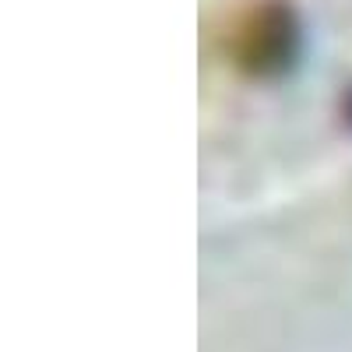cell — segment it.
<instances>
[{
    "instance_id": "obj_1",
    "label": "cell",
    "mask_w": 352,
    "mask_h": 352,
    "mask_svg": "<svg viewBox=\"0 0 352 352\" xmlns=\"http://www.w3.org/2000/svg\"><path fill=\"white\" fill-rule=\"evenodd\" d=\"M307 53V21L296 0H243L222 32L226 64L247 81H278Z\"/></svg>"
},
{
    "instance_id": "obj_2",
    "label": "cell",
    "mask_w": 352,
    "mask_h": 352,
    "mask_svg": "<svg viewBox=\"0 0 352 352\" xmlns=\"http://www.w3.org/2000/svg\"><path fill=\"white\" fill-rule=\"evenodd\" d=\"M342 120L352 127V88H349V92H345V99H342Z\"/></svg>"
}]
</instances>
